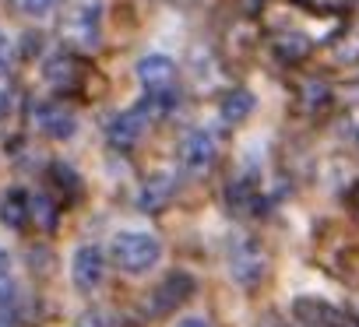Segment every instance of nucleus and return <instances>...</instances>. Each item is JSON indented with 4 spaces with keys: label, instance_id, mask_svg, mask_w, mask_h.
Here are the masks:
<instances>
[{
    "label": "nucleus",
    "instance_id": "obj_1",
    "mask_svg": "<svg viewBox=\"0 0 359 327\" xmlns=\"http://www.w3.org/2000/svg\"><path fill=\"white\" fill-rule=\"evenodd\" d=\"M109 257L120 271L127 274H144L158 264L162 257V243L151 236V232H137V229H127V232H116L113 243H109Z\"/></svg>",
    "mask_w": 359,
    "mask_h": 327
},
{
    "label": "nucleus",
    "instance_id": "obj_2",
    "mask_svg": "<svg viewBox=\"0 0 359 327\" xmlns=\"http://www.w3.org/2000/svg\"><path fill=\"white\" fill-rule=\"evenodd\" d=\"M102 36V0H71L64 15V39L78 50H95Z\"/></svg>",
    "mask_w": 359,
    "mask_h": 327
},
{
    "label": "nucleus",
    "instance_id": "obj_3",
    "mask_svg": "<svg viewBox=\"0 0 359 327\" xmlns=\"http://www.w3.org/2000/svg\"><path fill=\"white\" fill-rule=\"evenodd\" d=\"M219 158V141L212 130H191L180 144V166H184L191 176H205Z\"/></svg>",
    "mask_w": 359,
    "mask_h": 327
},
{
    "label": "nucleus",
    "instance_id": "obj_4",
    "mask_svg": "<svg viewBox=\"0 0 359 327\" xmlns=\"http://www.w3.org/2000/svg\"><path fill=\"white\" fill-rule=\"evenodd\" d=\"M229 274L233 281H240L243 288H254L264 274H268V253L250 243V239H240L233 250H229Z\"/></svg>",
    "mask_w": 359,
    "mask_h": 327
},
{
    "label": "nucleus",
    "instance_id": "obj_5",
    "mask_svg": "<svg viewBox=\"0 0 359 327\" xmlns=\"http://www.w3.org/2000/svg\"><path fill=\"white\" fill-rule=\"evenodd\" d=\"M71 278L81 292H92L102 285L106 278V257L99 246H78L74 257H71Z\"/></svg>",
    "mask_w": 359,
    "mask_h": 327
},
{
    "label": "nucleus",
    "instance_id": "obj_6",
    "mask_svg": "<svg viewBox=\"0 0 359 327\" xmlns=\"http://www.w3.org/2000/svg\"><path fill=\"white\" fill-rule=\"evenodd\" d=\"M194 295V278L187 274V271H172L169 278H162V285H155V292H151V313L158 316V313H169V309H176L180 302H187Z\"/></svg>",
    "mask_w": 359,
    "mask_h": 327
},
{
    "label": "nucleus",
    "instance_id": "obj_7",
    "mask_svg": "<svg viewBox=\"0 0 359 327\" xmlns=\"http://www.w3.org/2000/svg\"><path fill=\"white\" fill-rule=\"evenodd\" d=\"M32 120H36V127H39L46 137H53V141H67V137H74V130H78L74 113L64 109L60 102H43V106H36Z\"/></svg>",
    "mask_w": 359,
    "mask_h": 327
},
{
    "label": "nucleus",
    "instance_id": "obj_8",
    "mask_svg": "<svg viewBox=\"0 0 359 327\" xmlns=\"http://www.w3.org/2000/svg\"><path fill=\"white\" fill-rule=\"evenodd\" d=\"M137 81L148 88V92H158V88H172L176 81V64L162 53H148L137 60Z\"/></svg>",
    "mask_w": 359,
    "mask_h": 327
},
{
    "label": "nucleus",
    "instance_id": "obj_9",
    "mask_svg": "<svg viewBox=\"0 0 359 327\" xmlns=\"http://www.w3.org/2000/svg\"><path fill=\"white\" fill-rule=\"evenodd\" d=\"M144 127H148V120H144L137 109H127V113H116V116L106 123V137H109L113 148H134V144L141 141Z\"/></svg>",
    "mask_w": 359,
    "mask_h": 327
},
{
    "label": "nucleus",
    "instance_id": "obj_10",
    "mask_svg": "<svg viewBox=\"0 0 359 327\" xmlns=\"http://www.w3.org/2000/svg\"><path fill=\"white\" fill-rule=\"evenodd\" d=\"M172 194H176L172 173H155L151 180H144V187H141V194H137V208H141V211H162V208L172 201Z\"/></svg>",
    "mask_w": 359,
    "mask_h": 327
},
{
    "label": "nucleus",
    "instance_id": "obj_11",
    "mask_svg": "<svg viewBox=\"0 0 359 327\" xmlns=\"http://www.w3.org/2000/svg\"><path fill=\"white\" fill-rule=\"evenodd\" d=\"M43 78L53 85V88H74L78 78H81V67L71 53H53L46 64H43Z\"/></svg>",
    "mask_w": 359,
    "mask_h": 327
},
{
    "label": "nucleus",
    "instance_id": "obj_12",
    "mask_svg": "<svg viewBox=\"0 0 359 327\" xmlns=\"http://www.w3.org/2000/svg\"><path fill=\"white\" fill-rule=\"evenodd\" d=\"M271 50H275V57L282 64H299V60L310 57V39L303 32H278L275 43H271Z\"/></svg>",
    "mask_w": 359,
    "mask_h": 327
},
{
    "label": "nucleus",
    "instance_id": "obj_13",
    "mask_svg": "<svg viewBox=\"0 0 359 327\" xmlns=\"http://www.w3.org/2000/svg\"><path fill=\"white\" fill-rule=\"evenodd\" d=\"M327 106H331V88H327V81L306 78V81L299 85V109H303L306 116H317V113H324Z\"/></svg>",
    "mask_w": 359,
    "mask_h": 327
},
{
    "label": "nucleus",
    "instance_id": "obj_14",
    "mask_svg": "<svg viewBox=\"0 0 359 327\" xmlns=\"http://www.w3.org/2000/svg\"><path fill=\"white\" fill-rule=\"evenodd\" d=\"M29 197L22 190H8L4 197H0V222H4L8 229H22L29 222Z\"/></svg>",
    "mask_w": 359,
    "mask_h": 327
},
{
    "label": "nucleus",
    "instance_id": "obj_15",
    "mask_svg": "<svg viewBox=\"0 0 359 327\" xmlns=\"http://www.w3.org/2000/svg\"><path fill=\"white\" fill-rule=\"evenodd\" d=\"M219 113H222L226 123H243V120L254 113V95H250L247 88H233V92H226Z\"/></svg>",
    "mask_w": 359,
    "mask_h": 327
},
{
    "label": "nucleus",
    "instance_id": "obj_16",
    "mask_svg": "<svg viewBox=\"0 0 359 327\" xmlns=\"http://www.w3.org/2000/svg\"><path fill=\"white\" fill-rule=\"evenodd\" d=\"M226 197H229V208H236L240 215H247V211L257 208V187H254L250 180H236V183H229Z\"/></svg>",
    "mask_w": 359,
    "mask_h": 327
},
{
    "label": "nucleus",
    "instance_id": "obj_17",
    "mask_svg": "<svg viewBox=\"0 0 359 327\" xmlns=\"http://www.w3.org/2000/svg\"><path fill=\"white\" fill-rule=\"evenodd\" d=\"M29 215L36 218L39 229H53V225H57V208H53V201L43 197V194L29 197Z\"/></svg>",
    "mask_w": 359,
    "mask_h": 327
},
{
    "label": "nucleus",
    "instance_id": "obj_18",
    "mask_svg": "<svg viewBox=\"0 0 359 327\" xmlns=\"http://www.w3.org/2000/svg\"><path fill=\"white\" fill-rule=\"evenodd\" d=\"M50 173H53V180H57V187H60V190H67V194H78V190H81V180L74 176V169H71V166H64V162H53Z\"/></svg>",
    "mask_w": 359,
    "mask_h": 327
},
{
    "label": "nucleus",
    "instance_id": "obj_19",
    "mask_svg": "<svg viewBox=\"0 0 359 327\" xmlns=\"http://www.w3.org/2000/svg\"><path fill=\"white\" fill-rule=\"evenodd\" d=\"M53 4H57V0H15V8H18L22 15H29V18H43V15H50Z\"/></svg>",
    "mask_w": 359,
    "mask_h": 327
},
{
    "label": "nucleus",
    "instance_id": "obj_20",
    "mask_svg": "<svg viewBox=\"0 0 359 327\" xmlns=\"http://www.w3.org/2000/svg\"><path fill=\"white\" fill-rule=\"evenodd\" d=\"M74 327H113V323H109V316H106V313L92 309V313H81Z\"/></svg>",
    "mask_w": 359,
    "mask_h": 327
},
{
    "label": "nucleus",
    "instance_id": "obj_21",
    "mask_svg": "<svg viewBox=\"0 0 359 327\" xmlns=\"http://www.w3.org/2000/svg\"><path fill=\"white\" fill-rule=\"evenodd\" d=\"M341 134H345V141L359 151V113H352V116L345 120V130H341Z\"/></svg>",
    "mask_w": 359,
    "mask_h": 327
},
{
    "label": "nucleus",
    "instance_id": "obj_22",
    "mask_svg": "<svg viewBox=\"0 0 359 327\" xmlns=\"http://www.w3.org/2000/svg\"><path fill=\"white\" fill-rule=\"evenodd\" d=\"M11 39L4 36V32H0V71H8V64H11Z\"/></svg>",
    "mask_w": 359,
    "mask_h": 327
},
{
    "label": "nucleus",
    "instance_id": "obj_23",
    "mask_svg": "<svg viewBox=\"0 0 359 327\" xmlns=\"http://www.w3.org/2000/svg\"><path fill=\"white\" fill-rule=\"evenodd\" d=\"M11 106H15L11 92H8V88H0V120H8V116H11Z\"/></svg>",
    "mask_w": 359,
    "mask_h": 327
},
{
    "label": "nucleus",
    "instance_id": "obj_24",
    "mask_svg": "<svg viewBox=\"0 0 359 327\" xmlns=\"http://www.w3.org/2000/svg\"><path fill=\"white\" fill-rule=\"evenodd\" d=\"M172 327H212V320H205V316H184V320H176Z\"/></svg>",
    "mask_w": 359,
    "mask_h": 327
},
{
    "label": "nucleus",
    "instance_id": "obj_25",
    "mask_svg": "<svg viewBox=\"0 0 359 327\" xmlns=\"http://www.w3.org/2000/svg\"><path fill=\"white\" fill-rule=\"evenodd\" d=\"M8 271H11V257L0 250V281H8Z\"/></svg>",
    "mask_w": 359,
    "mask_h": 327
},
{
    "label": "nucleus",
    "instance_id": "obj_26",
    "mask_svg": "<svg viewBox=\"0 0 359 327\" xmlns=\"http://www.w3.org/2000/svg\"><path fill=\"white\" fill-rule=\"evenodd\" d=\"M299 4H306V8H334L338 0H299Z\"/></svg>",
    "mask_w": 359,
    "mask_h": 327
},
{
    "label": "nucleus",
    "instance_id": "obj_27",
    "mask_svg": "<svg viewBox=\"0 0 359 327\" xmlns=\"http://www.w3.org/2000/svg\"><path fill=\"white\" fill-rule=\"evenodd\" d=\"M352 208H355V215H359V183H355V190H352Z\"/></svg>",
    "mask_w": 359,
    "mask_h": 327
},
{
    "label": "nucleus",
    "instance_id": "obj_28",
    "mask_svg": "<svg viewBox=\"0 0 359 327\" xmlns=\"http://www.w3.org/2000/svg\"><path fill=\"white\" fill-rule=\"evenodd\" d=\"M0 327H4V323H0Z\"/></svg>",
    "mask_w": 359,
    "mask_h": 327
}]
</instances>
